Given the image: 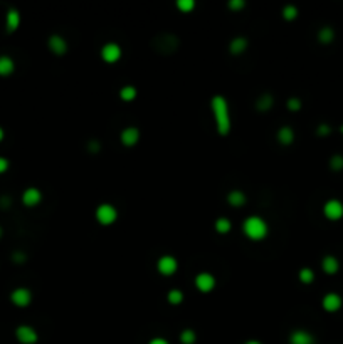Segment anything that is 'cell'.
<instances>
[{"instance_id":"cell-1","label":"cell","mask_w":343,"mask_h":344,"mask_svg":"<svg viewBox=\"0 0 343 344\" xmlns=\"http://www.w3.org/2000/svg\"><path fill=\"white\" fill-rule=\"evenodd\" d=\"M211 113L215 121V130L220 136H227L232 128L231 109H229L227 99L222 94H215L211 99Z\"/></svg>"},{"instance_id":"cell-2","label":"cell","mask_w":343,"mask_h":344,"mask_svg":"<svg viewBox=\"0 0 343 344\" xmlns=\"http://www.w3.org/2000/svg\"><path fill=\"white\" fill-rule=\"evenodd\" d=\"M242 232L244 235L249 238L251 242H261L267 237L269 233V225L259 215H251L244 220L242 224Z\"/></svg>"},{"instance_id":"cell-3","label":"cell","mask_w":343,"mask_h":344,"mask_svg":"<svg viewBox=\"0 0 343 344\" xmlns=\"http://www.w3.org/2000/svg\"><path fill=\"white\" fill-rule=\"evenodd\" d=\"M94 217H96L100 225L108 227V225H113L114 222L118 220V210L111 203H100L96 212H94Z\"/></svg>"},{"instance_id":"cell-4","label":"cell","mask_w":343,"mask_h":344,"mask_svg":"<svg viewBox=\"0 0 343 344\" xmlns=\"http://www.w3.org/2000/svg\"><path fill=\"white\" fill-rule=\"evenodd\" d=\"M100 54H101V59H103L105 62L114 64V62H118L121 59V56H123V49H121V46L116 44V42H106L103 47H101Z\"/></svg>"},{"instance_id":"cell-5","label":"cell","mask_w":343,"mask_h":344,"mask_svg":"<svg viewBox=\"0 0 343 344\" xmlns=\"http://www.w3.org/2000/svg\"><path fill=\"white\" fill-rule=\"evenodd\" d=\"M157 271L163 277H170L179 271V260L173 255H168V253L167 255H161L158 262H157Z\"/></svg>"},{"instance_id":"cell-6","label":"cell","mask_w":343,"mask_h":344,"mask_svg":"<svg viewBox=\"0 0 343 344\" xmlns=\"http://www.w3.org/2000/svg\"><path fill=\"white\" fill-rule=\"evenodd\" d=\"M323 215H325L328 220H340L343 217V203L337 198H330L323 205Z\"/></svg>"},{"instance_id":"cell-7","label":"cell","mask_w":343,"mask_h":344,"mask_svg":"<svg viewBox=\"0 0 343 344\" xmlns=\"http://www.w3.org/2000/svg\"><path fill=\"white\" fill-rule=\"evenodd\" d=\"M15 338L21 344H35L39 341V334L32 326L22 324L15 329Z\"/></svg>"},{"instance_id":"cell-8","label":"cell","mask_w":343,"mask_h":344,"mask_svg":"<svg viewBox=\"0 0 343 344\" xmlns=\"http://www.w3.org/2000/svg\"><path fill=\"white\" fill-rule=\"evenodd\" d=\"M195 282V287L199 289L200 292H204V294H209V292H212L215 289V277L212 275L211 272H200L195 275L194 279Z\"/></svg>"},{"instance_id":"cell-9","label":"cell","mask_w":343,"mask_h":344,"mask_svg":"<svg viewBox=\"0 0 343 344\" xmlns=\"http://www.w3.org/2000/svg\"><path fill=\"white\" fill-rule=\"evenodd\" d=\"M10 300L17 307H27L32 302V292L27 287H17L10 292Z\"/></svg>"},{"instance_id":"cell-10","label":"cell","mask_w":343,"mask_h":344,"mask_svg":"<svg viewBox=\"0 0 343 344\" xmlns=\"http://www.w3.org/2000/svg\"><path fill=\"white\" fill-rule=\"evenodd\" d=\"M47 47L51 49V52L56 54L57 57L64 56L66 52H68L69 46H68V41H66L62 36H59V34H53L49 39H47Z\"/></svg>"},{"instance_id":"cell-11","label":"cell","mask_w":343,"mask_h":344,"mask_svg":"<svg viewBox=\"0 0 343 344\" xmlns=\"http://www.w3.org/2000/svg\"><path fill=\"white\" fill-rule=\"evenodd\" d=\"M120 141L126 148H133L140 141V130L136 126H126L123 131L120 133Z\"/></svg>"},{"instance_id":"cell-12","label":"cell","mask_w":343,"mask_h":344,"mask_svg":"<svg viewBox=\"0 0 343 344\" xmlns=\"http://www.w3.org/2000/svg\"><path fill=\"white\" fill-rule=\"evenodd\" d=\"M177 46H179V39L172 34H163L157 39V47L163 54H172L177 49Z\"/></svg>"},{"instance_id":"cell-13","label":"cell","mask_w":343,"mask_h":344,"mask_svg":"<svg viewBox=\"0 0 343 344\" xmlns=\"http://www.w3.org/2000/svg\"><path fill=\"white\" fill-rule=\"evenodd\" d=\"M342 304H343L342 296L337 294V292H328V294H325V296H323V299H321V306H323V309H325L326 312H337V311H340Z\"/></svg>"},{"instance_id":"cell-14","label":"cell","mask_w":343,"mask_h":344,"mask_svg":"<svg viewBox=\"0 0 343 344\" xmlns=\"http://www.w3.org/2000/svg\"><path fill=\"white\" fill-rule=\"evenodd\" d=\"M42 202V191L35 186H29L22 193V203L26 206H37Z\"/></svg>"},{"instance_id":"cell-15","label":"cell","mask_w":343,"mask_h":344,"mask_svg":"<svg viewBox=\"0 0 343 344\" xmlns=\"http://www.w3.org/2000/svg\"><path fill=\"white\" fill-rule=\"evenodd\" d=\"M290 344H315V336L306 329H294L290 334Z\"/></svg>"},{"instance_id":"cell-16","label":"cell","mask_w":343,"mask_h":344,"mask_svg":"<svg viewBox=\"0 0 343 344\" xmlns=\"http://www.w3.org/2000/svg\"><path fill=\"white\" fill-rule=\"evenodd\" d=\"M21 27V12L17 9H9L5 14V29L7 32H15Z\"/></svg>"},{"instance_id":"cell-17","label":"cell","mask_w":343,"mask_h":344,"mask_svg":"<svg viewBox=\"0 0 343 344\" xmlns=\"http://www.w3.org/2000/svg\"><path fill=\"white\" fill-rule=\"evenodd\" d=\"M247 46H249L247 39L242 37V36H237V37H234L231 42H229V52H231L232 56H240V54L246 52Z\"/></svg>"},{"instance_id":"cell-18","label":"cell","mask_w":343,"mask_h":344,"mask_svg":"<svg viewBox=\"0 0 343 344\" xmlns=\"http://www.w3.org/2000/svg\"><path fill=\"white\" fill-rule=\"evenodd\" d=\"M321 269L325 274H328V275H333V274L338 272V269H340V262L335 255H325L321 259Z\"/></svg>"},{"instance_id":"cell-19","label":"cell","mask_w":343,"mask_h":344,"mask_svg":"<svg viewBox=\"0 0 343 344\" xmlns=\"http://www.w3.org/2000/svg\"><path fill=\"white\" fill-rule=\"evenodd\" d=\"M247 202L246 193L242 190H232L227 193V203L234 208H239V206H244Z\"/></svg>"},{"instance_id":"cell-20","label":"cell","mask_w":343,"mask_h":344,"mask_svg":"<svg viewBox=\"0 0 343 344\" xmlns=\"http://www.w3.org/2000/svg\"><path fill=\"white\" fill-rule=\"evenodd\" d=\"M276 139H278V141L281 143L283 146H290V144L294 141V131H293V128L281 126L278 130V133H276Z\"/></svg>"},{"instance_id":"cell-21","label":"cell","mask_w":343,"mask_h":344,"mask_svg":"<svg viewBox=\"0 0 343 344\" xmlns=\"http://www.w3.org/2000/svg\"><path fill=\"white\" fill-rule=\"evenodd\" d=\"M273 104H274V96L269 94V92H264V94L259 96L258 101H256V109H258L259 113H266L273 108Z\"/></svg>"},{"instance_id":"cell-22","label":"cell","mask_w":343,"mask_h":344,"mask_svg":"<svg viewBox=\"0 0 343 344\" xmlns=\"http://www.w3.org/2000/svg\"><path fill=\"white\" fill-rule=\"evenodd\" d=\"M15 71V62L10 56H0V76H10Z\"/></svg>"},{"instance_id":"cell-23","label":"cell","mask_w":343,"mask_h":344,"mask_svg":"<svg viewBox=\"0 0 343 344\" xmlns=\"http://www.w3.org/2000/svg\"><path fill=\"white\" fill-rule=\"evenodd\" d=\"M118 96H120V99H121V101H125V103H132V101H135V99H136L138 91H136L135 86L126 84V86H123V88L120 89V92H118Z\"/></svg>"},{"instance_id":"cell-24","label":"cell","mask_w":343,"mask_h":344,"mask_svg":"<svg viewBox=\"0 0 343 344\" xmlns=\"http://www.w3.org/2000/svg\"><path fill=\"white\" fill-rule=\"evenodd\" d=\"M333 39H335V30L330 25H325L318 30V41H320L321 44H332Z\"/></svg>"},{"instance_id":"cell-25","label":"cell","mask_w":343,"mask_h":344,"mask_svg":"<svg viewBox=\"0 0 343 344\" xmlns=\"http://www.w3.org/2000/svg\"><path fill=\"white\" fill-rule=\"evenodd\" d=\"M214 229H215V232L217 233L226 235V233H229L232 230V222L226 217H219L217 220H215V224H214Z\"/></svg>"},{"instance_id":"cell-26","label":"cell","mask_w":343,"mask_h":344,"mask_svg":"<svg viewBox=\"0 0 343 344\" xmlns=\"http://www.w3.org/2000/svg\"><path fill=\"white\" fill-rule=\"evenodd\" d=\"M167 300L172 306H179V304L184 302V292L180 289H170L167 292Z\"/></svg>"},{"instance_id":"cell-27","label":"cell","mask_w":343,"mask_h":344,"mask_svg":"<svg viewBox=\"0 0 343 344\" xmlns=\"http://www.w3.org/2000/svg\"><path fill=\"white\" fill-rule=\"evenodd\" d=\"M281 15L285 21H294L298 17V7L293 5V3H288V5L283 7Z\"/></svg>"},{"instance_id":"cell-28","label":"cell","mask_w":343,"mask_h":344,"mask_svg":"<svg viewBox=\"0 0 343 344\" xmlns=\"http://www.w3.org/2000/svg\"><path fill=\"white\" fill-rule=\"evenodd\" d=\"M180 343L182 344H195L197 341V334L194 329H190V327H187V329H184L180 332Z\"/></svg>"},{"instance_id":"cell-29","label":"cell","mask_w":343,"mask_h":344,"mask_svg":"<svg viewBox=\"0 0 343 344\" xmlns=\"http://www.w3.org/2000/svg\"><path fill=\"white\" fill-rule=\"evenodd\" d=\"M298 277H299V282L311 284L315 280V272H313V269H310V267H303L301 271H299Z\"/></svg>"},{"instance_id":"cell-30","label":"cell","mask_w":343,"mask_h":344,"mask_svg":"<svg viewBox=\"0 0 343 344\" xmlns=\"http://www.w3.org/2000/svg\"><path fill=\"white\" fill-rule=\"evenodd\" d=\"M177 9L184 14H188L195 9V0H177Z\"/></svg>"},{"instance_id":"cell-31","label":"cell","mask_w":343,"mask_h":344,"mask_svg":"<svg viewBox=\"0 0 343 344\" xmlns=\"http://www.w3.org/2000/svg\"><path fill=\"white\" fill-rule=\"evenodd\" d=\"M330 168L333 171H342L343 170V155H333L328 161Z\"/></svg>"},{"instance_id":"cell-32","label":"cell","mask_w":343,"mask_h":344,"mask_svg":"<svg viewBox=\"0 0 343 344\" xmlns=\"http://www.w3.org/2000/svg\"><path fill=\"white\" fill-rule=\"evenodd\" d=\"M286 108L290 109V111H299V109L303 108V103L299 97H290V99L286 101Z\"/></svg>"},{"instance_id":"cell-33","label":"cell","mask_w":343,"mask_h":344,"mask_svg":"<svg viewBox=\"0 0 343 344\" xmlns=\"http://www.w3.org/2000/svg\"><path fill=\"white\" fill-rule=\"evenodd\" d=\"M12 260L15 262V264H24V262L27 260V255L24 250H14L12 252Z\"/></svg>"},{"instance_id":"cell-34","label":"cell","mask_w":343,"mask_h":344,"mask_svg":"<svg viewBox=\"0 0 343 344\" xmlns=\"http://www.w3.org/2000/svg\"><path fill=\"white\" fill-rule=\"evenodd\" d=\"M227 7L231 10H242L244 7H246V2H244V0H229Z\"/></svg>"},{"instance_id":"cell-35","label":"cell","mask_w":343,"mask_h":344,"mask_svg":"<svg viewBox=\"0 0 343 344\" xmlns=\"http://www.w3.org/2000/svg\"><path fill=\"white\" fill-rule=\"evenodd\" d=\"M88 151L89 153H100L101 151V144L98 139H91V141L88 143Z\"/></svg>"},{"instance_id":"cell-36","label":"cell","mask_w":343,"mask_h":344,"mask_svg":"<svg viewBox=\"0 0 343 344\" xmlns=\"http://www.w3.org/2000/svg\"><path fill=\"white\" fill-rule=\"evenodd\" d=\"M10 206H12V198L9 195H2V197H0V208L7 210V208H10Z\"/></svg>"},{"instance_id":"cell-37","label":"cell","mask_w":343,"mask_h":344,"mask_svg":"<svg viewBox=\"0 0 343 344\" xmlns=\"http://www.w3.org/2000/svg\"><path fill=\"white\" fill-rule=\"evenodd\" d=\"M317 133H318L320 136H328L330 133H332V128H330L328 124L323 123V124H320V126L317 128Z\"/></svg>"},{"instance_id":"cell-38","label":"cell","mask_w":343,"mask_h":344,"mask_svg":"<svg viewBox=\"0 0 343 344\" xmlns=\"http://www.w3.org/2000/svg\"><path fill=\"white\" fill-rule=\"evenodd\" d=\"M9 160L5 158V156H0V175L2 173H5L7 170H9Z\"/></svg>"},{"instance_id":"cell-39","label":"cell","mask_w":343,"mask_h":344,"mask_svg":"<svg viewBox=\"0 0 343 344\" xmlns=\"http://www.w3.org/2000/svg\"><path fill=\"white\" fill-rule=\"evenodd\" d=\"M148 344H170V343H168V339H165V338H160V336H157V338H152V339H150Z\"/></svg>"},{"instance_id":"cell-40","label":"cell","mask_w":343,"mask_h":344,"mask_svg":"<svg viewBox=\"0 0 343 344\" xmlns=\"http://www.w3.org/2000/svg\"><path fill=\"white\" fill-rule=\"evenodd\" d=\"M246 344H263V343L258 341V339H249V341H247Z\"/></svg>"},{"instance_id":"cell-41","label":"cell","mask_w":343,"mask_h":344,"mask_svg":"<svg viewBox=\"0 0 343 344\" xmlns=\"http://www.w3.org/2000/svg\"><path fill=\"white\" fill-rule=\"evenodd\" d=\"M5 138V131L2 130V126H0V141H2V139Z\"/></svg>"},{"instance_id":"cell-42","label":"cell","mask_w":343,"mask_h":344,"mask_svg":"<svg viewBox=\"0 0 343 344\" xmlns=\"http://www.w3.org/2000/svg\"><path fill=\"white\" fill-rule=\"evenodd\" d=\"M2 235H3V229L0 227V238H2Z\"/></svg>"},{"instance_id":"cell-43","label":"cell","mask_w":343,"mask_h":344,"mask_svg":"<svg viewBox=\"0 0 343 344\" xmlns=\"http://www.w3.org/2000/svg\"><path fill=\"white\" fill-rule=\"evenodd\" d=\"M342 133H343V124H342Z\"/></svg>"}]
</instances>
